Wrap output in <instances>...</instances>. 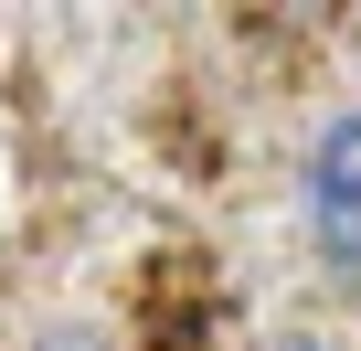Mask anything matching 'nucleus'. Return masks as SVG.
<instances>
[{"mask_svg":"<svg viewBox=\"0 0 361 351\" xmlns=\"http://www.w3.org/2000/svg\"><path fill=\"white\" fill-rule=\"evenodd\" d=\"M298 203H308V245H319V266L361 298V107H350V117H329V128L308 138Z\"/></svg>","mask_w":361,"mask_h":351,"instance_id":"f257e3e1","label":"nucleus"},{"mask_svg":"<svg viewBox=\"0 0 361 351\" xmlns=\"http://www.w3.org/2000/svg\"><path fill=\"white\" fill-rule=\"evenodd\" d=\"M22 351H106L96 330H43V340H22Z\"/></svg>","mask_w":361,"mask_h":351,"instance_id":"f03ea898","label":"nucleus"},{"mask_svg":"<svg viewBox=\"0 0 361 351\" xmlns=\"http://www.w3.org/2000/svg\"><path fill=\"white\" fill-rule=\"evenodd\" d=\"M255 351H329V340H319V330H266Z\"/></svg>","mask_w":361,"mask_h":351,"instance_id":"7ed1b4c3","label":"nucleus"}]
</instances>
